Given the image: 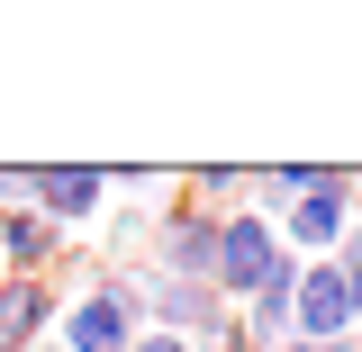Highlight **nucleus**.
I'll return each instance as SVG.
<instances>
[{
  "mask_svg": "<svg viewBox=\"0 0 362 352\" xmlns=\"http://www.w3.org/2000/svg\"><path fill=\"white\" fill-rule=\"evenodd\" d=\"M145 262H90L82 289H64L54 316V352H127L145 334Z\"/></svg>",
  "mask_w": 362,
  "mask_h": 352,
  "instance_id": "1",
  "label": "nucleus"
},
{
  "mask_svg": "<svg viewBox=\"0 0 362 352\" xmlns=\"http://www.w3.org/2000/svg\"><path fill=\"white\" fill-rule=\"evenodd\" d=\"M290 280H299V262L281 253V235H272L263 208H226L218 217V289L226 308H245V298H290Z\"/></svg>",
  "mask_w": 362,
  "mask_h": 352,
  "instance_id": "2",
  "label": "nucleus"
},
{
  "mask_svg": "<svg viewBox=\"0 0 362 352\" xmlns=\"http://www.w3.org/2000/svg\"><path fill=\"white\" fill-rule=\"evenodd\" d=\"M354 181H362V172H344V163H308V190L272 217V235H281V253H290V262H335V244H344L354 217H362Z\"/></svg>",
  "mask_w": 362,
  "mask_h": 352,
  "instance_id": "3",
  "label": "nucleus"
},
{
  "mask_svg": "<svg viewBox=\"0 0 362 352\" xmlns=\"http://www.w3.org/2000/svg\"><path fill=\"white\" fill-rule=\"evenodd\" d=\"M145 253H154V262H145L154 280H199V289H209V280H218V217L190 208L173 190V208L145 217Z\"/></svg>",
  "mask_w": 362,
  "mask_h": 352,
  "instance_id": "4",
  "label": "nucleus"
},
{
  "mask_svg": "<svg viewBox=\"0 0 362 352\" xmlns=\"http://www.w3.org/2000/svg\"><path fill=\"white\" fill-rule=\"evenodd\" d=\"M28 208H37L54 235L109 217V172L100 163H28Z\"/></svg>",
  "mask_w": 362,
  "mask_h": 352,
  "instance_id": "5",
  "label": "nucleus"
},
{
  "mask_svg": "<svg viewBox=\"0 0 362 352\" xmlns=\"http://www.w3.org/2000/svg\"><path fill=\"white\" fill-rule=\"evenodd\" d=\"M290 344H354V308H344V271L299 262L290 280Z\"/></svg>",
  "mask_w": 362,
  "mask_h": 352,
  "instance_id": "6",
  "label": "nucleus"
},
{
  "mask_svg": "<svg viewBox=\"0 0 362 352\" xmlns=\"http://www.w3.org/2000/svg\"><path fill=\"white\" fill-rule=\"evenodd\" d=\"M136 308H145L154 334H181V344H209L226 316H235L218 289H199V280H154V271H145V298H136Z\"/></svg>",
  "mask_w": 362,
  "mask_h": 352,
  "instance_id": "7",
  "label": "nucleus"
},
{
  "mask_svg": "<svg viewBox=\"0 0 362 352\" xmlns=\"http://www.w3.org/2000/svg\"><path fill=\"white\" fill-rule=\"evenodd\" d=\"M64 316V280H0V352H45Z\"/></svg>",
  "mask_w": 362,
  "mask_h": 352,
  "instance_id": "8",
  "label": "nucleus"
},
{
  "mask_svg": "<svg viewBox=\"0 0 362 352\" xmlns=\"http://www.w3.org/2000/svg\"><path fill=\"white\" fill-rule=\"evenodd\" d=\"M235 334L254 352H281L290 344V298H245V308H235Z\"/></svg>",
  "mask_w": 362,
  "mask_h": 352,
  "instance_id": "9",
  "label": "nucleus"
},
{
  "mask_svg": "<svg viewBox=\"0 0 362 352\" xmlns=\"http://www.w3.org/2000/svg\"><path fill=\"white\" fill-rule=\"evenodd\" d=\"M344 271V308H354V344H362V262H335Z\"/></svg>",
  "mask_w": 362,
  "mask_h": 352,
  "instance_id": "10",
  "label": "nucleus"
},
{
  "mask_svg": "<svg viewBox=\"0 0 362 352\" xmlns=\"http://www.w3.org/2000/svg\"><path fill=\"white\" fill-rule=\"evenodd\" d=\"M127 352H199V344H181V334H154V325H145V334H136Z\"/></svg>",
  "mask_w": 362,
  "mask_h": 352,
  "instance_id": "11",
  "label": "nucleus"
},
{
  "mask_svg": "<svg viewBox=\"0 0 362 352\" xmlns=\"http://www.w3.org/2000/svg\"><path fill=\"white\" fill-rule=\"evenodd\" d=\"M281 352H362V344H281Z\"/></svg>",
  "mask_w": 362,
  "mask_h": 352,
  "instance_id": "12",
  "label": "nucleus"
},
{
  "mask_svg": "<svg viewBox=\"0 0 362 352\" xmlns=\"http://www.w3.org/2000/svg\"><path fill=\"white\" fill-rule=\"evenodd\" d=\"M0 217H9V199H0Z\"/></svg>",
  "mask_w": 362,
  "mask_h": 352,
  "instance_id": "13",
  "label": "nucleus"
},
{
  "mask_svg": "<svg viewBox=\"0 0 362 352\" xmlns=\"http://www.w3.org/2000/svg\"><path fill=\"white\" fill-rule=\"evenodd\" d=\"M354 199H362V181H354Z\"/></svg>",
  "mask_w": 362,
  "mask_h": 352,
  "instance_id": "14",
  "label": "nucleus"
},
{
  "mask_svg": "<svg viewBox=\"0 0 362 352\" xmlns=\"http://www.w3.org/2000/svg\"><path fill=\"white\" fill-rule=\"evenodd\" d=\"M45 352H54V344H45Z\"/></svg>",
  "mask_w": 362,
  "mask_h": 352,
  "instance_id": "15",
  "label": "nucleus"
}]
</instances>
